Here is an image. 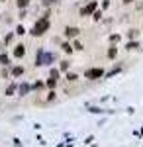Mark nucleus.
<instances>
[{
    "label": "nucleus",
    "mask_w": 143,
    "mask_h": 147,
    "mask_svg": "<svg viewBox=\"0 0 143 147\" xmlns=\"http://www.w3.org/2000/svg\"><path fill=\"white\" fill-rule=\"evenodd\" d=\"M92 18H94V20L98 22L100 18H102V12H100V10H94V12H92Z\"/></svg>",
    "instance_id": "b1692460"
},
{
    "label": "nucleus",
    "mask_w": 143,
    "mask_h": 147,
    "mask_svg": "<svg viewBox=\"0 0 143 147\" xmlns=\"http://www.w3.org/2000/svg\"><path fill=\"white\" fill-rule=\"evenodd\" d=\"M130 2H133V0H123V4H130Z\"/></svg>",
    "instance_id": "7c9ffc66"
},
{
    "label": "nucleus",
    "mask_w": 143,
    "mask_h": 147,
    "mask_svg": "<svg viewBox=\"0 0 143 147\" xmlns=\"http://www.w3.org/2000/svg\"><path fill=\"white\" fill-rule=\"evenodd\" d=\"M78 34H80L78 28H73V26L65 28V35H67V37H78Z\"/></svg>",
    "instance_id": "39448f33"
},
{
    "label": "nucleus",
    "mask_w": 143,
    "mask_h": 147,
    "mask_svg": "<svg viewBox=\"0 0 143 147\" xmlns=\"http://www.w3.org/2000/svg\"><path fill=\"white\" fill-rule=\"evenodd\" d=\"M14 35H16V34H14V32H10V34H8L6 37H4V43H6V45H10V43H12V39H14Z\"/></svg>",
    "instance_id": "a211bd4d"
},
{
    "label": "nucleus",
    "mask_w": 143,
    "mask_h": 147,
    "mask_svg": "<svg viewBox=\"0 0 143 147\" xmlns=\"http://www.w3.org/2000/svg\"><path fill=\"white\" fill-rule=\"evenodd\" d=\"M26 16H28V12H26V8H24V10H20V16H18V18H20V20H24Z\"/></svg>",
    "instance_id": "c85d7f7f"
},
{
    "label": "nucleus",
    "mask_w": 143,
    "mask_h": 147,
    "mask_svg": "<svg viewBox=\"0 0 143 147\" xmlns=\"http://www.w3.org/2000/svg\"><path fill=\"white\" fill-rule=\"evenodd\" d=\"M69 69H71V61H61L59 63V71L61 73H69Z\"/></svg>",
    "instance_id": "0eeeda50"
},
{
    "label": "nucleus",
    "mask_w": 143,
    "mask_h": 147,
    "mask_svg": "<svg viewBox=\"0 0 143 147\" xmlns=\"http://www.w3.org/2000/svg\"><path fill=\"white\" fill-rule=\"evenodd\" d=\"M41 57H43V49H39V51H37V59H35V67H39V65H41Z\"/></svg>",
    "instance_id": "6ab92c4d"
},
{
    "label": "nucleus",
    "mask_w": 143,
    "mask_h": 147,
    "mask_svg": "<svg viewBox=\"0 0 143 147\" xmlns=\"http://www.w3.org/2000/svg\"><path fill=\"white\" fill-rule=\"evenodd\" d=\"M14 145H16V147H22V141H20V139H14Z\"/></svg>",
    "instance_id": "c756f323"
},
{
    "label": "nucleus",
    "mask_w": 143,
    "mask_h": 147,
    "mask_svg": "<svg viewBox=\"0 0 143 147\" xmlns=\"http://www.w3.org/2000/svg\"><path fill=\"white\" fill-rule=\"evenodd\" d=\"M55 59V55L53 53H45L43 51V57H41V65H51V61Z\"/></svg>",
    "instance_id": "423d86ee"
},
{
    "label": "nucleus",
    "mask_w": 143,
    "mask_h": 147,
    "mask_svg": "<svg viewBox=\"0 0 143 147\" xmlns=\"http://www.w3.org/2000/svg\"><path fill=\"white\" fill-rule=\"evenodd\" d=\"M84 77H86L88 80L100 79V77H104V69H100V67H96V69H88L86 73H84Z\"/></svg>",
    "instance_id": "f03ea898"
},
{
    "label": "nucleus",
    "mask_w": 143,
    "mask_h": 147,
    "mask_svg": "<svg viewBox=\"0 0 143 147\" xmlns=\"http://www.w3.org/2000/svg\"><path fill=\"white\" fill-rule=\"evenodd\" d=\"M12 75H14V77H22V75H24V67H20V65L14 67V69H12Z\"/></svg>",
    "instance_id": "f8f14e48"
},
{
    "label": "nucleus",
    "mask_w": 143,
    "mask_h": 147,
    "mask_svg": "<svg viewBox=\"0 0 143 147\" xmlns=\"http://www.w3.org/2000/svg\"><path fill=\"white\" fill-rule=\"evenodd\" d=\"M47 100L51 102V100H55V90H51L49 94H47Z\"/></svg>",
    "instance_id": "bb28decb"
},
{
    "label": "nucleus",
    "mask_w": 143,
    "mask_h": 147,
    "mask_svg": "<svg viewBox=\"0 0 143 147\" xmlns=\"http://www.w3.org/2000/svg\"><path fill=\"white\" fill-rule=\"evenodd\" d=\"M73 49H75V51H82V49H84V47H82V43H80V41H75V43H73Z\"/></svg>",
    "instance_id": "4be33fe9"
},
{
    "label": "nucleus",
    "mask_w": 143,
    "mask_h": 147,
    "mask_svg": "<svg viewBox=\"0 0 143 147\" xmlns=\"http://www.w3.org/2000/svg\"><path fill=\"white\" fill-rule=\"evenodd\" d=\"M30 2H32V0H16V8L24 10V8H28V6H30Z\"/></svg>",
    "instance_id": "9d476101"
},
{
    "label": "nucleus",
    "mask_w": 143,
    "mask_h": 147,
    "mask_svg": "<svg viewBox=\"0 0 143 147\" xmlns=\"http://www.w3.org/2000/svg\"><path fill=\"white\" fill-rule=\"evenodd\" d=\"M137 35H139V32H137V30H130V32H127V37H130V39H135Z\"/></svg>",
    "instance_id": "412c9836"
},
{
    "label": "nucleus",
    "mask_w": 143,
    "mask_h": 147,
    "mask_svg": "<svg viewBox=\"0 0 143 147\" xmlns=\"http://www.w3.org/2000/svg\"><path fill=\"white\" fill-rule=\"evenodd\" d=\"M18 90V86H16V82H10L8 86H6V96H14V92Z\"/></svg>",
    "instance_id": "1a4fd4ad"
},
{
    "label": "nucleus",
    "mask_w": 143,
    "mask_h": 147,
    "mask_svg": "<svg viewBox=\"0 0 143 147\" xmlns=\"http://www.w3.org/2000/svg\"><path fill=\"white\" fill-rule=\"evenodd\" d=\"M59 73H61V71H57V69H51V71H49V79L59 80Z\"/></svg>",
    "instance_id": "4468645a"
},
{
    "label": "nucleus",
    "mask_w": 143,
    "mask_h": 147,
    "mask_svg": "<svg viewBox=\"0 0 143 147\" xmlns=\"http://www.w3.org/2000/svg\"><path fill=\"white\" fill-rule=\"evenodd\" d=\"M110 41H112V43H118V41H120V35H118V34L110 35Z\"/></svg>",
    "instance_id": "393cba45"
},
{
    "label": "nucleus",
    "mask_w": 143,
    "mask_h": 147,
    "mask_svg": "<svg viewBox=\"0 0 143 147\" xmlns=\"http://www.w3.org/2000/svg\"><path fill=\"white\" fill-rule=\"evenodd\" d=\"M0 2H6V0H0Z\"/></svg>",
    "instance_id": "2f4dec72"
},
{
    "label": "nucleus",
    "mask_w": 143,
    "mask_h": 147,
    "mask_svg": "<svg viewBox=\"0 0 143 147\" xmlns=\"http://www.w3.org/2000/svg\"><path fill=\"white\" fill-rule=\"evenodd\" d=\"M96 6H98V2H96V0H90L86 6L80 8V16H92V12L96 10Z\"/></svg>",
    "instance_id": "7ed1b4c3"
},
{
    "label": "nucleus",
    "mask_w": 143,
    "mask_h": 147,
    "mask_svg": "<svg viewBox=\"0 0 143 147\" xmlns=\"http://www.w3.org/2000/svg\"><path fill=\"white\" fill-rule=\"evenodd\" d=\"M14 34L16 35H24L26 34V28H24V26H16V32H14Z\"/></svg>",
    "instance_id": "aec40b11"
},
{
    "label": "nucleus",
    "mask_w": 143,
    "mask_h": 147,
    "mask_svg": "<svg viewBox=\"0 0 143 147\" xmlns=\"http://www.w3.org/2000/svg\"><path fill=\"white\" fill-rule=\"evenodd\" d=\"M30 88H32V86H30V82H24V84H20V96H26V94H28V92H30Z\"/></svg>",
    "instance_id": "6e6552de"
},
{
    "label": "nucleus",
    "mask_w": 143,
    "mask_h": 147,
    "mask_svg": "<svg viewBox=\"0 0 143 147\" xmlns=\"http://www.w3.org/2000/svg\"><path fill=\"white\" fill-rule=\"evenodd\" d=\"M49 26H51V22H49V12L45 14V16H41L37 22L33 24V28H32V35L33 37H39V35H43L47 30H49Z\"/></svg>",
    "instance_id": "f257e3e1"
},
{
    "label": "nucleus",
    "mask_w": 143,
    "mask_h": 147,
    "mask_svg": "<svg viewBox=\"0 0 143 147\" xmlns=\"http://www.w3.org/2000/svg\"><path fill=\"white\" fill-rule=\"evenodd\" d=\"M53 2H57V0H41V4H43V6H51Z\"/></svg>",
    "instance_id": "cd10ccee"
},
{
    "label": "nucleus",
    "mask_w": 143,
    "mask_h": 147,
    "mask_svg": "<svg viewBox=\"0 0 143 147\" xmlns=\"http://www.w3.org/2000/svg\"><path fill=\"white\" fill-rule=\"evenodd\" d=\"M0 65H4V67L10 65V57L6 55V53H0Z\"/></svg>",
    "instance_id": "9b49d317"
},
{
    "label": "nucleus",
    "mask_w": 143,
    "mask_h": 147,
    "mask_svg": "<svg viewBox=\"0 0 143 147\" xmlns=\"http://www.w3.org/2000/svg\"><path fill=\"white\" fill-rule=\"evenodd\" d=\"M116 55H118V47H110L108 49V57L110 59H116Z\"/></svg>",
    "instance_id": "2eb2a0df"
},
{
    "label": "nucleus",
    "mask_w": 143,
    "mask_h": 147,
    "mask_svg": "<svg viewBox=\"0 0 143 147\" xmlns=\"http://www.w3.org/2000/svg\"><path fill=\"white\" fill-rule=\"evenodd\" d=\"M45 86L53 90V88H55V86H57V80H55V79H47V82H45Z\"/></svg>",
    "instance_id": "ddd939ff"
},
{
    "label": "nucleus",
    "mask_w": 143,
    "mask_h": 147,
    "mask_svg": "<svg viewBox=\"0 0 143 147\" xmlns=\"http://www.w3.org/2000/svg\"><path fill=\"white\" fill-rule=\"evenodd\" d=\"M12 55L16 57V59H22V57L26 55V45H24V43H18V45H14V49H12Z\"/></svg>",
    "instance_id": "20e7f679"
},
{
    "label": "nucleus",
    "mask_w": 143,
    "mask_h": 147,
    "mask_svg": "<svg viewBox=\"0 0 143 147\" xmlns=\"http://www.w3.org/2000/svg\"><path fill=\"white\" fill-rule=\"evenodd\" d=\"M63 51H65V53H69V55H71V53H73V51H75V49H73V45H71V43H63Z\"/></svg>",
    "instance_id": "dca6fc26"
},
{
    "label": "nucleus",
    "mask_w": 143,
    "mask_h": 147,
    "mask_svg": "<svg viewBox=\"0 0 143 147\" xmlns=\"http://www.w3.org/2000/svg\"><path fill=\"white\" fill-rule=\"evenodd\" d=\"M33 88H35V90H39V88H43V82H41V80H37V82L33 84Z\"/></svg>",
    "instance_id": "a878e982"
},
{
    "label": "nucleus",
    "mask_w": 143,
    "mask_h": 147,
    "mask_svg": "<svg viewBox=\"0 0 143 147\" xmlns=\"http://www.w3.org/2000/svg\"><path fill=\"white\" fill-rule=\"evenodd\" d=\"M137 47H139V43H137V41H130V43L125 45V49H130V51H132V49H137Z\"/></svg>",
    "instance_id": "5701e85b"
},
{
    "label": "nucleus",
    "mask_w": 143,
    "mask_h": 147,
    "mask_svg": "<svg viewBox=\"0 0 143 147\" xmlns=\"http://www.w3.org/2000/svg\"><path fill=\"white\" fill-rule=\"evenodd\" d=\"M77 79H78L77 73H67V80H69V82H75Z\"/></svg>",
    "instance_id": "f3484780"
}]
</instances>
